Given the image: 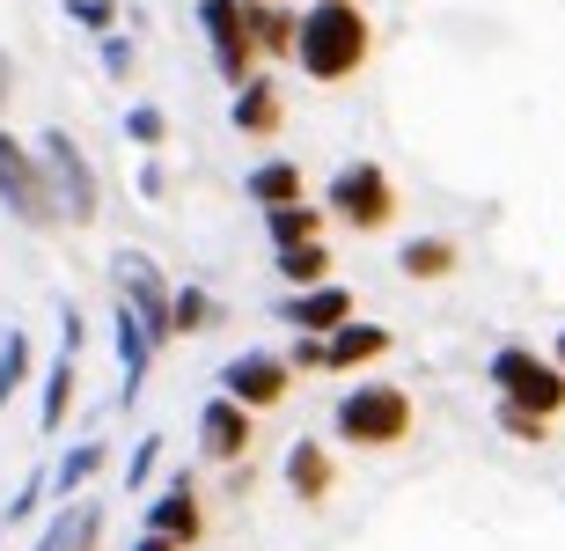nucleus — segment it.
<instances>
[{
    "instance_id": "obj_1",
    "label": "nucleus",
    "mask_w": 565,
    "mask_h": 551,
    "mask_svg": "<svg viewBox=\"0 0 565 551\" xmlns=\"http://www.w3.org/2000/svg\"><path fill=\"white\" fill-rule=\"evenodd\" d=\"M367 60H375V22H367L360 0H309L301 8V22H294V66H301V82L338 88V82H353Z\"/></svg>"
},
{
    "instance_id": "obj_2",
    "label": "nucleus",
    "mask_w": 565,
    "mask_h": 551,
    "mask_svg": "<svg viewBox=\"0 0 565 551\" xmlns=\"http://www.w3.org/2000/svg\"><path fill=\"white\" fill-rule=\"evenodd\" d=\"M412 390L404 382H360L353 375V390L345 398H331V434L345 448H404L412 442Z\"/></svg>"
},
{
    "instance_id": "obj_3",
    "label": "nucleus",
    "mask_w": 565,
    "mask_h": 551,
    "mask_svg": "<svg viewBox=\"0 0 565 551\" xmlns=\"http://www.w3.org/2000/svg\"><path fill=\"white\" fill-rule=\"evenodd\" d=\"M484 382H492L500 404H522V412H536V420H558L565 412V368L551 361V353H536V346H522V339L492 346Z\"/></svg>"
},
{
    "instance_id": "obj_4",
    "label": "nucleus",
    "mask_w": 565,
    "mask_h": 551,
    "mask_svg": "<svg viewBox=\"0 0 565 551\" xmlns=\"http://www.w3.org/2000/svg\"><path fill=\"white\" fill-rule=\"evenodd\" d=\"M38 162L44 177H52V199H60V221L66 229H96V213H104V177H96V162H88V148L74 140L66 126H44L38 140Z\"/></svg>"
},
{
    "instance_id": "obj_5",
    "label": "nucleus",
    "mask_w": 565,
    "mask_h": 551,
    "mask_svg": "<svg viewBox=\"0 0 565 551\" xmlns=\"http://www.w3.org/2000/svg\"><path fill=\"white\" fill-rule=\"evenodd\" d=\"M323 221H345L353 235H382L397 221V184L382 162H338L323 184Z\"/></svg>"
},
{
    "instance_id": "obj_6",
    "label": "nucleus",
    "mask_w": 565,
    "mask_h": 551,
    "mask_svg": "<svg viewBox=\"0 0 565 551\" xmlns=\"http://www.w3.org/2000/svg\"><path fill=\"white\" fill-rule=\"evenodd\" d=\"M0 206H8V221H22V229H60V199H52V177H44L38 148L22 140V133L0 126Z\"/></svg>"
},
{
    "instance_id": "obj_7",
    "label": "nucleus",
    "mask_w": 565,
    "mask_h": 551,
    "mask_svg": "<svg viewBox=\"0 0 565 551\" xmlns=\"http://www.w3.org/2000/svg\"><path fill=\"white\" fill-rule=\"evenodd\" d=\"M110 287H118V309H132V317L147 324V339L169 346V287H177V279L162 273V257L140 251V243L110 251Z\"/></svg>"
},
{
    "instance_id": "obj_8",
    "label": "nucleus",
    "mask_w": 565,
    "mask_h": 551,
    "mask_svg": "<svg viewBox=\"0 0 565 551\" xmlns=\"http://www.w3.org/2000/svg\"><path fill=\"white\" fill-rule=\"evenodd\" d=\"M199 30H206V60L221 88H243L250 74H265L250 44V22H243V0H199Z\"/></svg>"
},
{
    "instance_id": "obj_9",
    "label": "nucleus",
    "mask_w": 565,
    "mask_h": 551,
    "mask_svg": "<svg viewBox=\"0 0 565 551\" xmlns=\"http://www.w3.org/2000/svg\"><path fill=\"white\" fill-rule=\"evenodd\" d=\"M221 398H235L243 412H279L294 398V368L279 361L273 346H243L221 361Z\"/></svg>"
},
{
    "instance_id": "obj_10",
    "label": "nucleus",
    "mask_w": 565,
    "mask_h": 551,
    "mask_svg": "<svg viewBox=\"0 0 565 551\" xmlns=\"http://www.w3.org/2000/svg\"><path fill=\"white\" fill-rule=\"evenodd\" d=\"M140 530H147V537H169L177 551H191L199 537H206V500H199V478H191L184 464L169 470V478H162V492L147 500Z\"/></svg>"
},
{
    "instance_id": "obj_11",
    "label": "nucleus",
    "mask_w": 565,
    "mask_h": 551,
    "mask_svg": "<svg viewBox=\"0 0 565 551\" xmlns=\"http://www.w3.org/2000/svg\"><path fill=\"white\" fill-rule=\"evenodd\" d=\"M250 448H257V412H243L235 398L199 404V464L235 470V464H250Z\"/></svg>"
},
{
    "instance_id": "obj_12",
    "label": "nucleus",
    "mask_w": 565,
    "mask_h": 551,
    "mask_svg": "<svg viewBox=\"0 0 565 551\" xmlns=\"http://www.w3.org/2000/svg\"><path fill=\"white\" fill-rule=\"evenodd\" d=\"M104 537H110V508L96 492H82V500H60V508L44 515L30 551H104Z\"/></svg>"
},
{
    "instance_id": "obj_13",
    "label": "nucleus",
    "mask_w": 565,
    "mask_h": 551,
    "mask_svg": "<svg viewBox=\"0 0 565 551\" xmlns=\"http://www.w3.org/2000/svg\"><path fill=\"white\" fill-rule=\"evenodd\" d=\"M345 317H360V301L345 279H323V287H294V295H279V324L287 331H309V339H331Z\"/></svg>"
},
{
    "instance_id": "obj_14",
    "label": "nucleus",
    "mask_w": 565,
    "mask_h": 551,
    "mask_svg": "<svg viewBox=\"0 0 565 551\" xmlns=\"http://www.w3.org/2000/svg\"><path fill=\"white\" fill-rule=\"evenodd\" d=\"M397 353V331L390 324H375V317H345L323 339V375H360V368H375V361H390Z\"/></svg>"
},
{
    "instance_id": "obj_15",
    "label": "nucleus",
    "mask_w": 565,
    "mask_h": 551,
    "mask_svg": "<svg viewBox=\"0 0 565 551\" xmlns=\"http://www.w3.org/2000/svg\"><path fill=\"white\" fill-rule=\"evenodd\" d=\"M228 126L243 133V140H273V133L287 126V88H279L273 74H250L243 88H228Z\"/></svg>"
},
{
    "instance_id": "obj_16",
    "label": "nucleus",
    "mask_w": 565,
    "mask_h": 551,
    "mask_svg": "<svg viewBox=\"0 0 565 551\" xmlns=\"http://www.w3.org/2000/svg\"><path fill=\"white\" fill-rule=\"evenodd\" d=\"M110 353H118V404H140L147 368H154V353H162V346L147 339V324L132 317V309H110Z\"/></svg>"
},
{
    "instance_id": "obj_17",
    "label": "nucleus",
    "mask_w": 565,
    "mask_h": 551,
    "mask_svg": "<svg viewBox=\"0 0 565 551\" xmlns=\"http://www.w3.org/2000/svg\"><path fill=\"white\" fill-rule=\"evenodd\" d=\"M110 456H118V448H110V442H96V434H88V442H74V448H60V456L44 464L52 508H60V500H82V492H88V486H96V478L110 470Z\"/></svg>"
},
{
    "instance_id": "obj_18",
    "label": "nucleus",
    "mask_w": 565,
    "mask_h": 551,
    "mask_svg": "<svg viewBox=\"0 0 565 551\" xmlns=\"http://www.w3.org/2000/svg\"><path fill=\"white\" fill-rule=\"evenodd\" d=\"M279 478H287V492L301 500V508H323V500L338 492V456H331L323 442H309V434H301V442L287 448V464H279Z\"/></svg>"
},
{
    "instance_id": "obj_19",
    "label": "nucleus",
    "mask_w": 565,
    "mask_h": 551,
    "mask_svg": "<svg viewBox=\"0 0 565 551\" xmlns=\"http://www.w3.org/2000/svg\"><path fill=\"white\" fill-rule=\"evenodd\" d=\"M221 324H228V301L213 295L206 279H177L169 287V339H206Z\"/></svg>"
},
{
    "instance_id": "obj_20",
    "label": "nucleus",
    "mask_w": 565,
    "mask_h": 551,
    "mask_svg": "<svg viewBox=\"0 0 565 551\" xmlns=\"http://www.w3.org/2000/svg\"><path fill=\"white\" fill-rule=\"evenodd\" d=\"M82 404V361L52 353V368L38 375V434H66V412Z\"/></svg>"
},
{
    "instance_id": "obj_21",
    "label": "nucleus",
    "mask_w": 565,
    "mask_h": 551,
    "mask_svg": "<svg viewBox=\"0 0 565 551\" xmlns=\"http://www.w3.org/2000/svg\"><path fill=\"white\" fill-rule=\"evenodd\" d=\"M243 22H250L257 60H294V22H301V8H287V0H243Z\"/></svg>"
},
{
    "instance_id": "obj_22",
    "label": "nucleus",
    "mask_w": 565,
    "mask_h": 551,
    "mask_svg": "<svg viewBox=\"0 0 565 551\" xmlns=\"http://www.w3.org/2000/svg\"><path fill=\"white\" fill-rule=\"evenodd\" d=\"M456 265H462L456 235H412V243L397 251V273L404 279H426V287H434V279H456Z\"/></svg>"
},
{
    "instance_id": "obj_23",
    "label": "nucleus",
    "mask_w": 565,
    "mask_h": 551,
    "mask_svg": "<svg viewBox=\"0 0 565 551\" xmlns=\"http://www.w3.org/2000/svg\"><path fill=\"white\" fill-rule=\"evenodd\" d=\"M243 199H250L257 213H273V206H294V199H309V191H301V162H257V170L243 177Z\"/></svg>"
},
{
    "instance_id": "obj_24",
    "label": "nucleus",
    "mask_w": 565,
    "mask_h": 551,
    "mask_svg": "<svg viewBox=\"0 0 565 551\" xmlns=\"http://www.w3.org/2000/svg\"><path fill=\"white\" fill-rule=\"evenodd\" d=\"M30 382H38V346H30V331L8 324V331H0V412H8Z\"/></svg>"
},
{
    "instance_id": "obj_25",
    "label": "nucleus",
    "mask_w": 565,
    "mask_h": 551,
    "mask_svg": "<svg viewBox=\"0 0 565 551\" xmlns=\"http://www.w3.org/2000/svg\"><path fill=\"white\" fill-rule=\"evenodd\" d=\"M265 235H273V251H294V243H323V206H316V199L273 206V213H265Z\"/></svg>"
},
{
    "instance_id": "obj_26",
    "label": "nucleus",
    "mask_w": 565,
    "mask_h": 551,
    "mask_svg": "<svg viewBox=\"0 0 565 551\" xmlns=\"http://www.w3.org/2000/svg\"><path fill=\"white\" fill-rule=\"evenodd\" d=\"M273 273L287 279V295H294V287H323V279H331V251H323V243H294V251H273Z\"/></svg>"
},
{
    "instance_id": "obj_27",
    "label": "nucleus",
    "mask_w": 565,
    "mask_h": 551,
    "mask_svg": "<svg viewBox=\"0 0 565 551\" xmlns=\"http://www.w3.org/2000/svg\"><path fill=\"white\" fill-rule=\"evenodd\" d=\"M44 508H52V486H44V470H30V478L8 492V508H0V530H30V522H44Z\"/></svg>"
},
{
    "instance_id": "obj_28",
    "label": "nucleus",
    "mask_w": 565,
    "mask_h": 551,
    "mask_svg": "<svg viewBox=\"0 0 565 551\" xmlns=\"http://www.w3.org/2000/svg\"><path fill=\"white\" fill-rule=\"evenodd\" d=\"M126 140L140 155H162V140H169V110L162 104H126Z\"/></svg>"
},
{
    "instance_id": "obj_29",
    "label": "nucleus",
    "mask_w": 565,
    "mask_h": 551,
    "mask_svg": "<svg viewBox=\"0 0 565 551\" xmlns=\"http://www.w3.org/2000/svg\"><path fill=\"white\" fill-rule=\"evenodd\" d=\"M162 456H169V442H162V434H140V442L126 448V492H147V486H154Z\"/></svg>"
},
{
    "instance_id": "obj_30",
    "label": "nucleus",
    "mask_w": 565,
    "mask_h": 551,
    "mask_svg": "<svg viewBox=\"0 0 565 551\" xmlns=\"http://www.w3.org/2000/svg\"><path fill=\"white\" fill-rule=\"evenodd\" d=\"M60 8H66V22H74V30H88V38H110V30L126 22V8H118V0H60Z\"/></svg>"
},
{
    "instance_id": "obj_31",
    "label": "nucleus",
    "mask_w": 565,
    "mask_h": 551,
    "mask_svg": "<svg viewBox=\"0 0 565 551\" xmlns=\"http://www.w3.org/2000/svg\"><path fill=\"white\" fill-rule=\"evenodd\" d=\"M96 66H104L110 82H132V66H140V44H132L126 30H110V38H96Z\"/></svg>"
},
{
    "instance_id": "obj_32",
    "label": "nucleus",
    "mask_w": 565,
    "mask_h": 551,
    "mask_svg": "<svg viewBox=\"0 0 565 551\" xmlns=\"http://www.w3.org/2000/svg\"><path fill=\"white\" fill-rule=\"evenodd\" d=\"M492 420H500L507 442H529V448L551 434V420H536V412H522V404H500V398H492Z\"/></svg>"
},
{
    "instance_id": "obj_33",
    "label": "nucleus",
    "mask_w": 565,
    "mask_h": 551,
    "mask_svg": "<svg viewBox=\"0 0 565 551\" xmlns=\"http://www.w3.org/2000/svg\"><path fill=\"white\" fill-rule=\"evenodd\" d=\"M279 361H287L294 375H323V339H309V331H294V339L279 346Z\"/></svg>"
},
{
    "instance_id": "obj_34",
    "label": "nucleus",
    "mask_w": 565,
    "mask_h": 551,
    "mask_svg": "<svg viewBox=\"0 0 565 551\" xmlns=\"http://www.w3.org/2000/svg\"><path fill=\"white\" fill-rule=\"evenodd\" d=\"M82 346H88V309L82 301H60V353L82 361Z\"/></svg>"
},
{
    "instance_id": "obj_35",
    "label": "nucleus",
    "mask_w": 565,
    "mask_h": 551,
    "mask_svg": "<svg viewBox=\"0 0 565 551\" xmlns=\"http://www.w3.org/2000/svg\"><path fill=\"white\" fill-rule=\"evenodd\" d=\"M140 191H147V199H169V170H162V155H147V162H140Z\"/></svg>"
},
{
    "instance_id": "obj_36",
    "label": "nucleus",
    "mask_w": 565,
    "mask_h": 551,
    "mask_svg": "<svg viewBox=\"0 0 565 551\" xmlns=\"http://www.w3.org/2000/svg\"><path fill=\"white\" fill-rule=\"evenodd\" d=\"M8 96H15V60L0 52V110H8Z\"/></svg>"
},
{
    "instance_id": "obj_37",
    "label": "nucleus",
    "mask_w": 565,
    "mask_h": 551,
    "mask_svg": "<svg viewBox=\"0 0 565 551\" xmlns=\"http://www.w3.org/2000/svg\"><path fill=\"white\" fill-rule=\"evenodd\" d=\"M132 551H177V544H169V537H147V530H140V537H132Z\"/></svg>"
},
{
    "instance_id": "obj_38",
    "label": "nucleus",
    "mask_w": 565,
    "mask_h": 551,
    "mask_svg": "<svg viewBox=\"0 0 565 551\" xmlns=\"http://www.w3.org/2000/svg\"><path fill=\"white\" fill-rule=\"evenodd\" d=\"M551 361H558V368H565V331H558V339H551Z\"/></svg>"
},
{
    "instance_id": "obj_39",
    "label": "nucleus",
    "mask_w": 565,
    "mask_h": 551,
    "mask_svg": "<svg viewBox=\"0 0 565 551\" xmlns=\"http://www.w3.org/2000/svg\"><path fill=\"white\" fill-rule=\"evenodd\" d=\"M0 551H8V530H0Z\"/></svg>"
}]
</instances>
